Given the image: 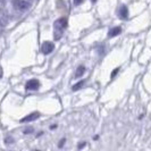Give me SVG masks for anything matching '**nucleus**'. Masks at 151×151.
Instances as JSON below:
<instances>
[{
	"label": "nucleus",
	"instance_id": "nucleus-1",
	"mask_svg": "<svg viewBox=\"0 0 151 151\" xmlns=\"http://www.w3.org/2000/svg\"><path fill=\"white\" fill-rule=\"evenodd\" d=\"M53 27H55V31H53V39L57 41L61 39L63 34H64V30L67 27V18L65 17H61L59 19H57L55 24H53Z\"/></svg>",
	"mask_w": 151,
	"mask_h": 151
},
{
	"label": "nucleus",
	"instance_id": "nucleus-2",
	"mask_svg": "<svg viewBox=\"0 0 151 151\" xmlns=\"http://www.w3.org/2000/svg\"><path fill=\"white\" fill-rule=\"evenodd\" d=\"M13 6L17 10H25L29 8L30 4L25 0H13Z\"/></svg>",
	"mask_w": 151,
	"mask_h": 151
},
{
	"label": "nucleus",
	"instance_id": "nucleus-3",
	"mask_svg": "<svg viewBox=\"0 0 151 151\" xmlns=\"http://www.w3.org/2000/svg\"><path fill=\"white\" fill-rule=\"evenodd\" d=\"M53 49H55V45L50 41H45V42H43V45H41V51L45 55L51 53L53 51Z\"/></svg>",
	"mask_w": 151,
	"mask_h": 151
},
{
	"label": "nucleus",
	"instance_id": "nucleus-4",
	"mask_svg": "<svg viewBox=\"0 0 151 151\" xmlns=\"http://www.w3.org/2000/svg\"><path fill=\"white\" fill-rule=\"evenodd\" d=\"M39 86H40V82H39L38 80H35V78L30 80L26 83V89L27 90H37V89H39Z\"/></svg>",
	"mask_w": 151,
	"mask_h": 151
},
{
	"label": "nucleus",
	"instance_id": "nucleus-5",
	"mask_svg": "<svg viewBox=\"0 0 151 151\" xmlns=\"http://www.w3.org/2000/svg\"><path fill=\"white\" fill-rule=\"evenodd\" d=\"M39 117H40V114L39 113H32L30 115H27V116H25L24 118L21 119L22 123H29V122H33L35 121V119H38Z\"/></svg>",
	"mask_w": 151,
	"mask_h": 151
},
{
	"label": "nucleus",
	"instance_id": "nucleus-6",
	"mask_svg": "<svg viewBox=\"0 0 151 151\" xmlns=\"http://www.w3.org/2000/svg\"><path fill=\"white\" fill-rule=\"evenodd\" d=\"M118 14H119V17L122 19H126L129 17V9L126 6H121L119 10H118Z\"/></svg>",
	"mask_w": 151,
	"mask_h": 151
},
{
	"label": "nucleus",
	"instance_id": "nucleus-7",
	"mask_svg": "<svg viewBox=\"0 0 151 151\" xmlns=\"http://www.w3.org/2000/svg\"><path fill=\"white\" fill-rule=\"evenodd\" d=\"M122 33V27L119 26H116V27H113L111 30H109L108 32V38H114V37H117L118 34Z\"/></svg>",
	"mask_w": 151,
	"mask_h": 151
},
{
	"label": "nucleus",
	"instance_id": "nucleus-8",
	"mask_svg": "<svg viewBox=\"0 0 151 151\" xmlns=\"http://www.w3.org/2000/svg\"><path fill=\"white\" fill-rule=\"evenodd\" d=\"M0 19H1V25H2V27L4 26H6V24H7V22H8V16H7V14L5 13V10L2 9L1 10V15H0Z\"/></svg>",
	"mask_w": 151,
	"mask_h": 151
},
{
	"label": "nucleus",
	"instance_id": "nucleus-9",
	"mask_svg": "<svg viewBox=\"0 0 151 151\" xmlns=\"http://www.w3.org/2000/svg\"><path fill=\"white\" fill-rule=\"evenodd\" d=\"M84 73H85V67H84V66H78L77 69H76V72H75V77L76 78L82 77Z\"/></svg>",
	"mask_w": 151,
	"mask_h": 151
},
{
	"label": "nucleus",
	"instance_id": "nucleus-10",
	"mask_svg": "<svg viewBox=\"0 0 151 151\" xmlns=\"http://www.w3.org/2000/svg\"><path fill=\"white\" fill-rule=\"evenodd\" d=\"M83 84H84V81H80L78 83H76L75 85H73V88H72V90L73 91H77V90H80L82 86H83Z\"/></svg>",
	"mask_w": 151,
	"mask_h": 151
},
{
	"label": "nucleus",
	"instance_id": "nucleus-11",
	"mask_svg": "<svg viewBox=\"0 0 151 151\" xmlns=\"http://www.w3.org/2000/svg\"><path fill=\"white\" fill-rule=\"evenodd\" d=\"M118 70H119V67H118V68H115V70H114L113 73H111V78H114V77H115V75H116V74L118 73Z\"/></svg>",
	"mask_w": 151,
	"mask_h": 151
},
{
	"label": "nucleus",
	"instance_id": "nucleus-12",
	"mask_svg": "<svg viewBox=\"0 0 151 151\" xmlns=\"http://www.w3.org/2000/svg\"><path fill=\"white\" fill-rule=\"evenodd\" d=\"M31 132H33V129H32V127H29V129H26L25 131H24L25 134H30Z\"/></svg>",
	"mask_w": 151,
	"mask_h": 151
},
{
	"label": "nucleus",
	"instance_id": "nucleus-13",
	"mask_svg": "<svg viewBox=\"0 0 151 151\" xmlns=\"http://www.w3.org/2000/svg\"><path fill=\"white\" fill-rule=\"evenodd\" d=\"M83 2V0H74V5L75 6H78V5H81Z\"/></svg>",
	"mask_w": 151,
	"mask_h": 151
},
{
	"label": "nucleus",
	"instance_id": "nucleus-14",
	"mask_svg": "<svg viewBox=\"0 0 151 151\" xmlns=\"http://www.w3.org/2000/svg\"><path fill=\"white\" fill-rule=\"evenodd\" d=\"M13 141H14V140H13V139H12V137H7V139H6V143H14V142H13Z\"/></svg>",
	"mask_w": 151,
	"mask_h": 151
},
{
	"label": "nucleus",
	"instance_id": "nucleus-15",
	"mask_svg": "<svg viewBox=\"0 0 151 151\" xmlns=\"http://www.w3.org/2000/svg\"><path fill=\"white\" fill-rule=\"evenodd\" d=\"M65 141H66L65 139H61V140H60V143H59V148H61V147H63V144H65Z\"/></svg>",
	"mask_w": 151,
	"mask_h": 151
},
{
	"label": "nucleus",
	"instance_id": "nucleus-16",
	"mask_svg": "<svg viewBox=\"0 0 151 151\" xmlns=\"http://www.w3.org/2000/svg\"><path fill=\"white\" fill-rule=\"evenodd\" d=\"M0 1H1V4H0V5H1V8L4 9V7H5V4H6V0H0Z\"/></svg>",
	"mask_w": 151,
	"mask_h": 151
},
{
	"label": "nucleus",
	"instance_id": "nucleus-17",
	"mask_svg": "<svg viewBox=\"0 0 151 151\" xmlns=\"http://www.w3.org/2000/svg\"><path fill=\"white\" fill-rule=\"evenodd\" d=\"M85 147V143H80L78 144V149H82V148H84Z\"/></svg>",
	"mask_w": 151,
	"mask_h": 151
},
{
	"label": "nucleus",
	"instance_id": "nucleus-18",
	"mask_svg": "<svg viewBox=\"0 0 151 151\" xmlns=\"http://www.w3.org/2000/svg\"><path fill=\"white\" fill-rule=\"evenodd\" d=\"M56 127H57V125H52V126H50V129H56Z\"/></svg>",
	"mask_w": 151,
	"mask_h": 151
}]
</instances>
